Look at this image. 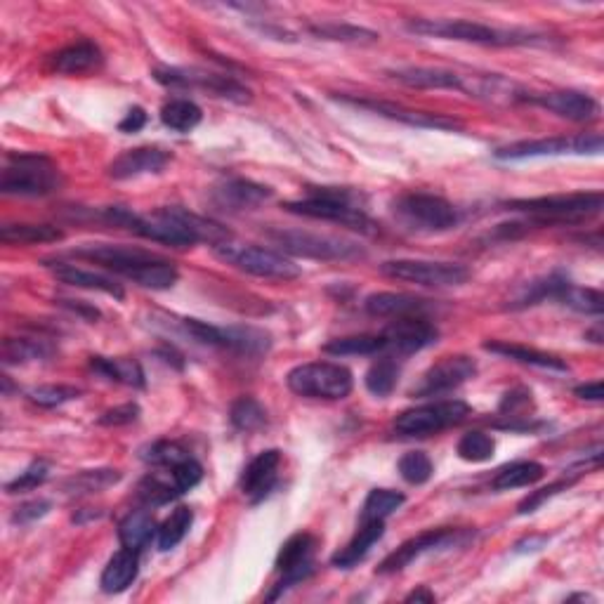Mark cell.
<instances>
[{
  "mask_svg": "<svg viewBox=\"0 0 604 604\" xmlns=\"http://www.w3.org/2000/svg\"><path fill=\"white\" fill-rule=\"evenodd\" d=\"M406 503V496L392 489H373L364 501V510H361V520H385L392 512H397Z\"/></svg>",
  "mask_w": 604,
  "mask_h": 604,
  "instance_id": "cell-44",
  "label": "cell"
},
{
  "mask_svg": "<svg viewBox=\"0 0 604 604\" xmlns=\"http://www.w3.org/2000/svg\"><path fill=\"white\" fill-rule=\"evenodd\" d=\"M411 34L442 41H461L475 45H494V48H512V45H536L543 36L527 29H496V26L470 22V19H413L406 24Z\"/></svg>",
  "mask_w": 604,
  "mask_h": 604,
  "instance_id": "cell-4",
  "label": "cell"
},
{
  "mask_svg": "<svg viewBox=\"0 0 604 604\" xmlns=\"http://www.w3.org/2000/svg\"><path fill=\"white\" fill-rule=\"evenodd\" d=\"M269 199H272V189L253 180H244V177H229L213 187V203L227 213L255 210Z\"/></svg>",
  "mask_w": 604,
  "mask_h": 604,
  "instance_id": "cell-20",
  "label": "cell"
},
{
  "mask_svg": "<svg viewBox=\"0 0 604 604\" xmlns=\"http://www.w3.org/2000/svg\"><path fill=\"white\" fill-rule=\"evenodd\" d=\"M192 524H194L192 508H187V505H177L166 520H163L159 531H156V546H159V550H163V553H166V550H173L177 543L185 541Z\"/></svg>",
  "mask_w": 604,
  "mask_h": 604,
  "instance_id": "cell-38",
  "label": "cell"
},
{
  "mask_svg": "<svg viewBox=\"0 0 604 604\" xmlns=\"http://www.w3.org/2000/svg\"><path fill=\"white\" fill-rule=\"evenodd\" d=\"M140 418V406L137 404H121L116 409L104 411L100 416V425H107V428H118V425H130Z\"/></svg>",
  "mask_w": 604,
  "mask_h": 604,
  "instance_id": "cell-54",
  "label": "cell"
},
{
  "mask_svg": "<svg viewBox=\"0 0 604 604\" xmlns=\"http://www.w3.org/2000/svg\"><path fill=\"white\" fill-rule=\"evenodd\" d=\"M338 102L350 104V107L366 109L371 114L390 118V121L406 123L411 128H435V130H461V121L456 118L442 116V114H428V111H418L402 107V104L392 102H380V100H364V97H338Z\"/></svg>",
  "mask_w": 604,
  "mask_h": 604,
  "instance_id": "cell-18",
  "label": "cell"
},
{
  "mask_svg": "<svg viewBox=\"0 0 604 604\" xmlns=\"http://www.w3.org/2000/svg\"><path fill=\"white\" fill-rule=\"evenodd\" d=\"M515 213H527L536 220L548 222H574L583 218H593L604 206L602 192H579V194H553L536 196V199H512L503 203Z\"/></svg>",
  "mask_w": 604,
  "mask_h": 604,
  "instance_id": "cell-7",
  "label": "cell"
},
{
  "mask_svg": "<svg viewBox=\"0 0 604 604\" xmlns=\"http://www.w3.org/2000/svg\"><path fill=\"white\" fill-rule=\"evenodd\" d=\"M170 475H173L177 489H180V494H187L189 489H194L196 484L203 479V468L199 461H194L192 456L185 458L182 463H177L170 468Z\"/></svg>",
  "mask_w": 604,
  "mask_h": 604,
  "instance_id": "cell-52",
  "label": "cell"
},
{
  "mask_svg": "<svg viewBox=\"0 0 604 604\" xmlns=\"http://www.w3.org/2000/svg\"><path fill=\"white\" fill-rule=\"evenodd\" d=\"M399 373H402V366H399L395 357H383L373 361L371 369L366 371L364 376L366 390H369L373 397L392 395V390H395L399 383Z\"/></svg>",
  "mask_w": 604,
  "mask_h": 604,
  "instance_id": "cell-41",
  "label": "cell"
},
{
  "mask_svg": "<svg viewBox=\"0 0 604 604\" xmlns=\"http://www.w3.org/2000/svg\"><path fill=\"white\" fill-rule=\"evenodd\" d=\"M546 477V468L536 461H515L503 465L491 479V489L494 491H510L520 487H531V484L541 482Z\"/></svg>",
  "mask_w": 604,
  "mask_h": 604,
  "instance_id": "cell-32",
  "label": "cell"
},
{
  "mask_svg": "<svg viewBox=\"0 0 604 604\" xmlns=\"http://www.w3.org/2000/svg\"><path fill=\"white\" fill-rule=\"evenodd\" d=\"M543 543H546V538H536V536H531V538H527V541H520L515 546V553H531V550H538L543 546Z\"/></svg>",
  "mask_w": 604,
  "mask_h": 604,
  "instance_id": "cell-60",
  "label": "cell"
},
{
  "mask_svg": "<svg viewBox=\"0 0 604 604\" xmlns=\"http://www.w3.org/2000/svg\"><path fill=\"white\" fill-rule=\"evenodd\" d=\"M52 354V347L45 340H31V338H8L3 343V364H29V361L45 359Z\"/></svg>",
  "mask_w": 604,
  "mask_h": 604,
  "instance_id": "cell-42",
  "label": "cell"
},
{
  "mask_svg": "<svg viewBox=\"0 0 604 604\" xmlns=\"http://www.w3.org/2000/svg\"><path fill=\"white\" fill-rule=\"evenodd\" d=\"M156 531L159 529H156L154 515H151L149 510L128 512L121 524H118V538H121L123 548L135 550V553H140V550L147 546Z\"/></svg>",
  "mask_w": 604,
  "mask_h": 604,
  "instance_id": "cell-33",
  "label": "cell"
},
{
  "mask_svg": "<svg viewBox=\"0 0 604 604\" xmlns=\"http://www.w3.org/2000/svg\"><path fill=\"white\" fill-rule=\"evenodd\" d=\"M269 239L277 244L281 251L295 258L310 260H352L359 258L361 248L354 241L338 239V236L314 234L305 229H269Z\"/></svg>",
  "mask_w": 604,
  "mask_h": 604,
  "instance_id": "cell-9",
  "label": "cell"
},
{
  "mask_svg": "<svg viewBox=\"0 0 604 604\" xmlns=\"http://www.w3.org/2000/svg\"><path fill=\"white\" fill-rule=\"evenodd\" d=\"M50 510H52V503L45 501V498L22 503L15 512H12V522H15V524H31V522L41 520V517L48 515Z\"/></svg>",
  "mask_w": 604,
  "mask_h": 604,
  "instance_id": "cell-55",
  "label": "cell"
},
{
  "mask_svg": "<svg viewBox=\"0 0 604 604\" xmlns=\"http://www.w3.org/2000/svg\"><path fill=\"white\" fill-rule=\"evenodd\" d=\"M314 550H317V538L312 534H307V531H300V534H293L288 541L281 546L277 562H274V567L281 574V579L277 586H274L272 593L267 595L269 602L279 600L281 595L286 593L288 588L298 586L305 579H310L314 574Z\"/></svg>",
  "mask_w": 604,
  "mask_h": 604,
  "instance_id": "cell-14",
  "label": "cell"
},
{
  "mask_svg": "<svg viewBox=\"0 0 604 604\" xmlns=\"http://www.w3.org/2000/svg\"><path fill=\"white\" fill-rule=\"evenodd\" d=\"M387 279L406 281L425 288H449L463 286L470 279V269L458 262L435 260H387L378 267Z\"/></svg>",
  "mask_w": 604,
  "mask_h": 604,
  "instance_id": "cell-11",
  "label": "cell"
},
{
  "mask_svg": "<svg viewBox=\"0 0 604 604\" xmlns=\"http://www.w3.org/2000/svg\"><path fill=\"white\" fill-rule=\"evenodd\" d=\"M144 126H147V114H144L142 107H133L128 109V114L118 123V130L121 133H140Z\"/></svg>",
  "mask_w": 604,
  "mask_h": 604,
  "instance_id": "cell-57",
  "label": "cell"
},
{
  "mask_svg": "<svg viewBox=\"0 0 604 604\" xmlns=\"http://www.w3.org/2000/svg\"><path fill=\"white\" fill-rule=\"evenodd\" d=\"M465 536H468V534H463V531H456V529L425 531V534H418L416 538H409V541H404L402 546L395 550V553L387 555L385 560L378 564L376 574H380V576L397 574V571L409 567L413 560H418L420 555L432 553V550H442V548L456 546L458 541H465Z\"/></svg>",
  "mask_w": 604,
  "mask_h": 604,
  "instance_id": "cell-17",
  "label": "cell"
},
{
  "mask_svg": "<svg viewBox=\"0 0 604 604\" xmlns=\"http://www.w3.org/2000/svg\"><path fill=\"white\" fill-rule=\"evenodd\" d=\"M397 470L404 482L413 484V487H420V484L430 482L432 472H435V465H432L430 456L425 451H409L399 458Z\"/></svg>",
  "mask_w": 604,
  "mask_h": 604,
  "instance_id": "cell-47",
  "label": "cell"
},
{
  "mask_svg": "<svg viewBox=\"0 0 604 604\" xmlns=\"http://www.w3.org/2000/svg\"><path fill=\"white\" fill-rule=\"evenodd\" d=\"M437 597H435V593H432V590H428V588H418V590H413V593H409L406 595V602H425V604H430V602H435Z\"/></svg>",
  "mask_w": 604,
  "mask_h": 604,
  "instance_id": "cell-59",
  "label": "cell"
},
{
  "mask_svg": "<svg viewBox=\"0 0 604 604\" xmlns=\"http://www.w3.org/2000/svg\"><path fill=\"white\" fill-rule=\"evenodd\" d=\"M397 83L420 90H465V76L449 69L432 67H404L387 71Z\"/></svg>",
  "mask_w": 604,
  "mask_h": 604,
  "instance_id": "cell-25",
  "label": "cell"
},
{
  "mask_svg": "<svg viewBox=\"0 0 604 604\" xmlns=\"http://www.w3.org/2000/svg\"><path fill=\"white\" fill-rule=\"evenodd\" d=\"M137 574H140V560H137V553L130 548H123L107 562V567L102 571L100 586L107 595L123 593V590L133 586Z\"/></svg>",
  "mask_w": 604,
  "mask_h": 604,
  "instance_id": "cell-29",
  "label": "cell"
},
{
  "mask_svg": "<svg viewBox=\"0 0 604 604\" xmlns=\"http://www.w3.org/2000/svg\"><path fill=\"white\" fill-rule=\"evenodd\" d=\"M531 392L529 390H512L501 402V413H508V418H522L520 413L531 409Z\"/></svg>",
  "mask_w": 604,
  "mask_h": 604,
  "instance_id": "cell-56",
  "label": "cell"
},
{
  "mask_svg": "<svg viewBox=\"0 0 604 604\" xmlns=\"http://www.w3.org/2000/svg\"><path fill=\"white\" fill-rule=\"evenodd\" d=\"M602 151V135L581 133L576 137H546V140H522L496 149L498 161H524L541 156H595Z\"/></svg>",
  "mask_w": 604,
  "mask_h": 604,
  "instance_id": "cell-12",
  "label": "cell"
},
{
  "mask_svg": "<svg viewBox=\"0 0 604 604\" xmlns=\"http://www.w3.org/2000/svg\"><path fill=\"white\" fill-rule=\"evenodd\" d=\"M524 100L536 104V107L553 111V114L567 118V121L574 123H588L597 116V102L593 97L586 93H579V90H555V93H541V95H531L524 97Z\"/></svg>",
  "mask_w": 604,
  "mask_h": 604,
  "instance_id": "cell-22",
  "label": "cell"
},
{
  "mask_svg": "<svg viewBox=\"0 0 604 604\" xmlns=\"http://www.w3.org/2000/svg\"><path fill=\"white\" fill-rule=\"evenodd\" d=\"M100 218L109 222V225L126 229V232H133L147 241L177 248L194 244H210L215 248L222 241L232 239L227 227L182 208H159L149 215H140L133 213L130 208L109 206L102 210Z\"/></svg>",
  "mask_w": 604,
  "mask_h": 604,
  "instance_id": "cell-1",
  "label": "cell"
},
{
  "mask_svg": "<svg viewBox=\"0 0 604 604\" xmlns=\"http://www.w3.org/2000/svg\"><path fill=\"white\" fill-rule=\"evenodd\" d=\"M90 369H93L97 376L111 380V383H121L128 387H144V371L140 361L135 359L93 357L90 359Z\"/></svg>",
  "mask_w": 604,
  "mask_h": 604,
  "instance_id": "cell-35",
  "label": "cell"
},
{
  "mask_svg": "<svg viewBox=\"0 0 604 604\" xmlns=\"http://www.w3.org/2000/svg\"><path fill=\"white\" fill-rule=\"evenodd\" d=\"M477 376V361L468 357V354H451V357H442L437 364H432L428 371L423 373L418 385L411 387L409 395L416 399L425 397H439L444 392L456 390L468 383L470 378Z\"/></svg>",
  "mask_w": 604,
  "mask_h": 604,
  "instance_id": "cell-16",
  "label": "cell"
},
{
  "mask_svg": "<svg viewBox=\"0 0 604 604\" xmlns=\"http://www.w3.org/2000/svg\"><path fill=\"white\" fill-rule=\"evenodd\" d=\"M395 215L413 232H449L461 222L458 208L437 194H404L395 201Z\"/></svg>",
  "mask_w": 604,
  "mask_h": 604,
  "instance_id": "cell-8",
  "label": "cell"
},
{
  "mask_svg": "<svg viewBox=\"0 0 604 604\" xmlns=\"http://www.w3.org/2000/svg\"><path fill=\"white\" fill-rule=\"evenodd\" d=\"M0 239L8 246L55 244L64 239V232L52 225H5L0 229Z\"/></svg>",
  "mask_w": 604,
  "mask_h": 604,
  "instance_id": "cell-36",
  "label": "cell"
},
{
  "mask_svg": "<svg viewBox=\"0 0 604 604\" xmlns=\"http://www.w3.org/2000/svg\"><path fill=\"white\" fill-rule=\"evenodd\" d=\"M29 397L31 402L43 406V409H55V406L74 402V399L81 397V390L74 385H41L34 387L29 392Z\"/></svg>",
  "mask_w": 604,
  "mask_h": 604,
  "instance_id": "cell-50",
  "label": "cell"
},
{
  "mask_svg": "<svg viewBox=\"0 0 604 604\" xmlns=\"http://www.w3.org/2000/svg\"><path fill=\"white\" fill-rule=\"evenodd\" d=\"M385 536V520H371L364 522L357 534L352 536V541L345 548H340L336 555L331 557L333 567L338 569H352L354 564H359L366 555L371 553V548L376 546L380 538Z\"/></svg>",
  "mask_w": 604,
  "mask_h": 604,
  "instance_id": "cell-28",
  "label": "cell"
},
{
  "mask_svg": "<svg viewBox=\"0 0 604 604\" xmlns=\"http://www.w3.org/2000/svg\"><path fill=\"white\" fill-rule=\"evenodd\" d=\"M173 161V154L161 147H137L123 151L109 166V177L114 180H133L142 175H159Z\"/></svg>",
  "mask_w": 604,
  "mask_h": 604,
  "instance_id": "cell-21",
  "label": "cell"
},
{
  "mask_svg": "<svg viewBox=\"0 0 604 604\" xmlns=\"http://www.w3.org/2000/svg\"><path fill=\"white\" fill-rule=\"evenodd\" d=\"M281 468V451L279 449H267L258 453L251 463L246 465L241 472L239 487L244 491L246 498H251L253 503H260L269 491L274 489Z\"/></svg>",
  "mask_w": 604,
  "mask_h": 604,
  "instance_id": "cell-23",
  "label": "cell"
},
{
  "mask_svg": "<svg viewBox=\"0 0 604 604\" xmlns=\"http://www.w3.org/2000/svg\"><path fill=\"white\" fill-rule=\"evenodd\" d=\"M140 458L144 463L156 465V468H173V465L182 463L185 458H189L187 449L182 444L170 442V439H161V442H154L149 446H144L140 451Z\"/></svg>",
  "mask_w": 604,
  "mask_h": 604,
  "instance_id": "cell-46",
  "label": "cell"
},
{
  "mask_svg": "<svg viewBox=\"0 0 604 604\" xmlns=\"http://www.w3.org/2000/svg\"><path fill=\"white\" fill-rule=\"evenodd\" d=\"M154 78L161 85H168V88H201L208 90L210 95L222 97V100L236 102V104H246L251 102V90L246 85H241L239 81H234L232 76L225 74H210V71L203 69H156Z\"/></svg>",
  "mask_w": 604,
  "mask_h": 604,
  "instance_id": "cell-15",
  "label": "cell"
},
{
  "mask_svg": "<svg viewBox=\"0 0 604 604\" xmlns=\"http://www.w3.org/2000/svg\"><path fill=\"white\" fill-rule=\"evenodd\" d=\"M45 267L52 269L57 281L67 286H76V288H85V291H100L104 295H111L114 300H123L126 298V291L123 286L114 281L111 277H104V274L90 272V269H81L76 265H69V262H45Z\"/></svg>",
  "mask_w": 604,
  "mask_h": 604,
  "instance_id": "cell-24",
  "label": "cell"
},
{
  "mask_svg": "<svg viewBox=\"0 0 604 604\" xmlns=\"http://www.w3.org/2000/svg\"><path fill=\"white\" fill-rule=\"evenodd\" d=\"M121 472L114 468H97V470H81L69 479H64L62 491L69 496H85V494H100V491L114 487L121 482Z\"/></svg>",
  "mask_w": 604,
  "mask_h": 604,
  "instance_id": "cell-34",
  "label": "cell"
},
{
  "mask_svg": "<svg viewBox=\"0 0 604 604\" xmlns=\"http://www.w3.org/2000/svg\"><path fill=\"white\" fill-rule=\"evenodd\" d=\"M387 343L380 336H347V338H336L331 343L324 345L326 354L333 357H373V354L385 352Z\"/></svg>",
  "mask_w": 604,
  "mask_h": 604,
  "instance_id": "cell-39",
  "label": "cell"
},
{
  "mask_svg": "<svg viewBox=\"0 0 604 604\" xmlns=\"http://www.w3.org/2000/svg\"><path fill=\"white\" fill-rule=\"evenodd\" d=\"M470 416V406L461 399H446V402H432L416 406L399 413L395 420V432L404 437H428L451 425L463 423Z\"/></svg>",
  "mask_w": 604,
  "mask_h": 604,
  "instance_id": "cell-13",
  "label": "cell"
},
{
  "mask_svg": "<svg viewBox=\"0 0 604 604\" xmlns=\"http://www.w3.org/2000/svg\"><path fill=\"white\" fill-rule=\"evenodd\" d=\"M52 64H55V71H59V74H67V76L88 74V71H93L102 64V50L97 48L95 43L81 41L69 45V48L59 50L57 55L52 57Z\"/></svg>",
  "mask_w": 604,
  "mask_h": 604,
  "instance_id": "cell-30",
  "label": "cell"
},
{
  "mask_svg": "<svg viewBox=\"0 0 604 604\" xmlns=\"http://www.w3.org/2000/svg\"><path fill=\"white\" fill-rule=\"evenodd\" d=\"M310 34L321 38V41H333V43H352V45H371L378 41V34L364 26L354 24H338V22H324V24H312Z\"/></svg>",
  "mask_w": 604,
  "mask_h": 604,
  "instance_id": "cell-37",
  "label": "cell"
},
{
  "mask_svg": "<svg viewBox=\"0 0 604 604\" xmlns=\"http://www.w3.org/2000/svg\"><path fill=\"white\" fill-rule=\"evenodd\" d=\"M163 126L175 130V133H192L203 121V111L192 100H170L161 109Z\"/></svg>",
  "mask_w": 604,
  "mask_h": 604,
  "instance_id": "cell-40",
  "label": "cell"
},
{
  "mask_svg": "<svg viewBox=\"0 0 604 604\" xmlns=\"http://www.w3.org/2000/svg\"><path fill=\"white\" fill-rule=\"evenodd\" d=\"M137 496H140L147 505H166L182 494L180 489H177L173 475H170V479H163L159 475H147L140 482V487H137Z\"/></svg>",
  "mask_w": 604,
  "mask_h": 604,
  "instance_id": "cell-48",
  "label": "cell"
},
{
  "mask_svg": "<svg viewBox=\"0 0 604 604\" xmlns=\"http://www.w3.org/2000/svg\"><path fill=\"white\" fill-rule=\"evenodd\" d=\"M494 451H496L494 437L487 435V432H479V430L465 432V435L461 437V442H458V446H456L458 458H463L465 463H487L494 458Z\"/></svg>",
  "mask_w": 604,
  "mask_h": 604,
  "instance_id": "cell-45",
  "label": "cell"
},
{
  "mask_svg": "<svg viewBox=\"0 0 604 604\" xmlns=\"http://www.w3.org/2000/svg\"><path fill=\"white\" fill-rule=\"evenodd\" d=\"M484 350L491 354H498V357L520 361V364L536 366V369H548L560 373L569 371V366L564 364L560 357H555V354L541 352L536 350V347H527L520 343H508V340H491V343H484Z\"/></svg>",
  "mask_w": 604,
  "mask_h": 604,
  "instance_id": "cell-27",
  "label": "cell"
},
{
  "mask_svg": "<svg viewBox=\"0 0 604 604\" xmlns=\"http://www.w3.org/2000/svg\"><path fill=\"white\" fill-rule=\"evenodd\" d=\"M59 187H62V170L50 156L34 151L10 154L0 175V192L5 196L41 199L59 192Z\"/></svg>",
  "mask_w": 604,
  "mask_h": 604,
  "instance_id": "cell-5",
  "label": "cell"
},
{
  "mask_svg": "<svg viewBox=\"0 0 604 604\" xmlns=\"http://www.w3.org/2000/svg\"><path fill=\"white\" fill-rule=\"evenodd\" d=\"M229 420L236 430L241 432H255L267 425V411L258 399L253 397H239L229 409Z\"/></svg>",
  "mask_w": 604,
  "mask_h": 604,
  "instance_id": "cell-43",
  "label": "cell"
},
{
  "mask_svg": "<svg viewBox=\"0 0 604 604\" xmlns=\"http://www.w3.org/2000/svg\"><path fill=\"white\" fill-rule=\"evenodd\" d=\"M71 255L95 262V265L104 269H111V272L135 281L137 286L151 288V291H168L180 279V272H177L173 262L135 246L85 244L74 248Z\"/></svg>",
  "mask_w": 604,
  "mask_h": 604,
  "instance_id": "cell-2",
  "label": "cell"
},
{
  "mask_svg": "<svg viewBox=\"0 0 604 604\" xmlns=\"http://www.w3.org/2000/svg\"><path fill=\"white\" fill-rule=\"evenodd\" d=\"M213 251L220 260H225L227 265H234L236 269H241V272L253 274V277L279 281H291L300 277V267L295 265L293 260H288L286 255L277 251H269V248L232 244V239H229L222 241L220 246H215Z\"/></svg>",
  "mask_w": 604,
  "mask_h": 604,
  "instance_id": "cell-10",
  "label": "cell"
},
{
  "mask_svg": "<svg viewBox=\"0 0 604 604\" xmlns=\"http://www.w3.org/2000/svg\"><path fill=\"white\" fill-rule=\"evenodd\" d=\"M383 338L387 350H395L397 354H413L435 345L439 331L435 324H430L423 317H399L395 324L385 328Z\"/></svg>",
  "mask_w": 604,
  "mask_h": 604,
  "instance_id": "cell-19",
  "label": "cell"
},
{
  "mask_svg": "<svg viewBox=\"0 0 604 604\" xmlns=\"http://www.w3.org/2000/svg\"><path fill=\"white\" fill-rule=\"evenodd\" d=\"M288 390L298 397L310 399H345L350 397L354 378L352 371L336 361H310L288 371L286 376Z\"/></svg>",
  "mask_w": 604,
  "mask_h": 604,
  "instance_id": "cell-6",
  "label": "cell"
},
{
  "mask_svg": "<svg viewBox=\"0 0 604 604\" xmlns=\"http://www.w3.org/2000/svg\"><path fill=\"white\" fill-rule=\"evenodd\" d=\"M574 395L583 399V402H602L604 399V390H602V380H593V383H583L574 390Z\"/></svg>",
  "mask_w": 604,
  "mask_h": 604,
  "instance_id": "cell-58",
  "label": "cell"
},
{
  "mask_svg": "<svg viewBox=\"0 0 604 604\" xmlns=\"http://www.w3.org/2000/svg\"><path fill=\"white\" fill-rule=\"evenodd\" d=\"M272 347V336L262 328L255 326H227L225 328V347L222 350L246 354V357H260Z\"/></svg>",
  "mask_w": 604,
  "mask_h": 604,
  "instance_id": "cell-31",
  "label": "cell"
},
{
  "mask_svg": "<svg viewBox=\"0 0 604 604\" xmlns=\"http://www.w3.org/2000/svg\"><path fill=\"white\" fill-rule=\"evenodd\" d=\"M364 310L371 317H420L430 310V302L406 293H373L364 300Z\"/></svg>",
  "mask_w": 604,
  "mask_h": 604,
  "instance_id": "cell-26",
  "label": "cell"
},
{
  "mask_svg": "<svg viewBox=\"0 0 604 604\" xmlns=\"http://www.w3.org/2000/svg\"><path fill=\"white\" fill-rule=\"evenodd\" d=\"M571 484H574V479H560V482L548 484V487H543V489H538V491H531V494L520 503V508H517V512H520V515H529V512H536L538 508H541L543 503L548 501V498H553V496L560 494V491L569 489Z\"/></svg>",
  "mask_w": 604,
  "mask_h": 604,
  "instance_id": "cell-53",
  "label": "cell"
},
{
  "mask_svg": "<svg viewBox=\"0 0 604 604\" xmlns=\"http://www.w3.org/2000/svg\"><path fill=\"white\" fill-rule=\"evenodd\" d=\"M560 302L571 307V310L581 314H595V317H600L604 310V298L600 291H595V288H579L574 284L564 288V293L560 295Z\"/></svg>",
  "mask_w": 604,
  "mask_h": 604,
  "instance_id": "cell-49",
  "label": "cell"
},
{
  "mask_svg": "<svg viewBox=\"0 0 604 604\" xmlns=\"http://www.w3.org/2000/svg\"><path fill=\"white\" fill-rule=\"evenodd\" d=\"M48 475H50L48 463L36 461V463H31L24 472H19L12 482L5 484V491H8V494H24V491H34L36 487H41L45 479H48Z\"/></svg>",
  "mask_w": 604,
  "mask_h": 604,
  "instance_id": "cell-51",
  "label": "cell"
},
{
  "mask_svg": "<svg viewBox=\"0 0 604 604\" xmlns=\"http://www.w3.org/2000/svg\"><path fill=\"white\" fill-rule=\"evenodd\" d=\"M284 208L302 218L336 222L340 227L354 229L359 234H376L378 225L361 208V196L343 187H310L300 201H288Z\"/></svg>",
  "mask_w": 604,
  "mask_h": 604,
  "instance_id": "cell-3",
  "label": "cell"
}]
</instances>
